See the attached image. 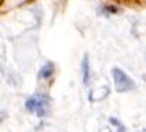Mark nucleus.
<instances>
[{"instance_id": "1", "label": "nucleus", "mask_w": 146, "mask_h": 132, "mask_svg": "<svg viewBox=\"0 0 146 132\" xmlns=\"http://www.w3.org/2000/svg\"><path fill=\"white\" fill-rule=\"evenodd\" d=\"M112 75H113V83H115V88L118 92H126L135 88L133 81L119 68H112Z\"/></svg>"}, {"instance_id": "4", "label": "nucleus", "mask_w": 146, "mask_h": 132, "mask_svg": "<svg viewBox=\"0 0 146 132\" xmlns=\"http://www.w3.org/2000/svg\"><path fill=\"white\" fill-rule=\"evenodd\" d=\"M54 74V64L48 61V63H46L43 67H41V70H40V73H38V77L40 78H50L51 75Z\"/></svg>"}, {"instance_id": "3", "label": "nucleus", "mask_w": 146, "mask_h": 132, "mask_svg": "<svg viewBox=\"0 0 146 132\" xmlns=\"http://www.w3.org/2000/svg\"><path fill=\"white\" fill-rule=\"evenodd\" d=\"M38 105H40V97L38 95H33L26 101V109L30 111V112H37Z\"/></svg>"}, {"instance_id": "5", "label": "nucleus", "mask_w": 146, "mask_h": 132, "mask_svg": "<svg viewBox=\"0 0 146 132\" xmlns=\"http://www.w3.org/2000/svg\"><path fill=\"white\" fill-rule=\"evenodd\" d=\"M145 132H146V129H145Z\"/></svg>"}, {"instance_id": "2", "label": "nucleus", "mask_w": 146, "mask_h": 132, "mask_svg": "<svg viewBox=\"0 0 146 132\" xmlns=\"http://www.w3.org/2000/svg\"><path fill=\"white\" fill-rule=\"evenodd\" d=\"M81 70H82V81H84V85H88V83H90V61H88V54H85L84 58H82Z\"/></svg>"}]
</instances>
